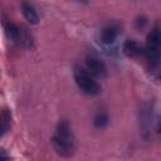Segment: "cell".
I'll list each match as a JSON object with an SVG mask.
<instances>
[{
	"label": "cell",
	"mask_w": 161,
	"mask_h": 161,
	"mask_svg": "<svg viewBox=\"0 0 161 161\" xmlns=\"http://www.w3.org/2000/svg\"><path fill=\"white\" fill-rule=\"evenodd\" d=\"M73 77L77 87L87 96H97L101 93V86L96 80L94 75H92L86 68L74 67Z\"/></svg>",
	"instance_id": "cell-2"
},
{
	"label": "cell",
	"mask_w": 161,
	"mask_h": 161,
	"mask_svg": "<svg viewBox=\"0 0 161 161\" xmlns=\"http://www.w3.org/2000/svg\"><path fill=\"white\" fill-rule=\"evenodd\" d=\"M160 49H161L160 47L146 44V47H143V57L147 59L148 63L155 65V64L158 63V60L161 58V50Z\"/></svg>",
	"instance_id": "cell-8"
},
{
	"label": "cell",
	"mask_w": 161,
	"mask_h": 161,
	"mask_svg": "<svg viewBox=\"0 0 161 161\" xmlns=\"http://www.w3.org/2000/svg\"><path fill=\"white\" fill-rule=\"evenodd\" d=\"M148 45H155L161 48V28H153L148 35H147V43Z\"/></svg>",
	"instance_id": "cell-11"
},
{
	"label": "cell",
	"mask_w": 161,
	"mask_h": 161,
	"mask_svg": "<svg viewBox=\"0 0 161 161\" xmlns=\"http://www.w3.org/2000/svg\"><path fill=\"white\" fill-rule=\"evenodd\" d=\"M11 112L8 108H3L1 114H0V130H1V136H4L11 127Z\"/></svg>",
	"instance_id": "cell-9"
},
{
	"label": "cell",
	"mask_w": 161,
	"mask_h": 161,
	"mask_svg": "<svg viewBox=\"0 0 161 161\" xmlns=\"http://www.w3.org/2000/svg\"><path fill=\"white\" fill-rule=\"evenodd\" d=\"M146 24H147V18L143 16V15L137 16L136 20H135V25H136L137 29H143L146 26Z\"/></svg>",
	"instance_id": "cell-12"
},
{
	"label": "cell",
	"mask_w": 161,
	"mask_h": 161,
	"mask_svg": "<svg viewBox=\"0 0 161 161\" xmlns=\"http://www.w3.org/2000/svg\"><path fill=\"white\" fill-rule=\"evenodd\" d=\"M86 69L97 78H104L107 75L106 63L96 54H88L86 58Z\"/></svg>",
	"instance_id": "cell-3"
},
{
	"label": "cell",
	"mask_w": 161,
	"mask_h": 161,
	"mask_svg": "<svg viewBox=\"0 0 161 161\" xmlns=\"http://www.w3.org/2000/svg\"><path fill=\"white\" fill-rule=\"evenodd\" d=\"M108 123H109V116H108L107 112L99 111V112L96 113V116L93 118V126L96 128H99V130L101 128H104Z\"/></svg>",
	"instance_id": "cell-10"
},
{
	"label": "cell",
	"mask_w": 161,
	"mask_h": 161,
	"mask_svg": "<svg viewBox=\"0 0 161 161\" xmlns=\"http://www.w3.org/2000/svg\"><path fill=\"white\" fill-rule=\"evenodd\" d=\"M160 79H161V73H160Z\"/></svg>",
	"instance_id": "cell-15"
},
{
	"label": "cell",
	"mask_w": 161,
	"mask_h": 161,
	"mask_svg": "<svg viewBox=\"0 0 161 161\" xmlns=\"http://www.w3.org/2000/svg\"><path fill=\"white\" fill-rule=\"evenodd\" d=\"M3 26H4V33L9 40H11V42H19L20 40L21 30L19 29V26L15 23H13L11 20H6L3 23Z\"/></svg>",
	"instance_id": "cell-6"
},
{
	"label": "cell",
	"mask_w": 161,
	"mask_h": 161,
	"mask_svg": "<svg viewBox=\"0 0 161 161\" xmlns=\"http://www.w3.org/2000/svg\"><path fill=\"white\" fill-rule=\"evenodd\" d=\"M79 1H82V3H87L88 0H79Z\"/></svg>",
	"instance_id": "cell-14"
},
{
	"label": "cell",
	"mask_w": 161,
	"mask_h": 161,
	"mask_svg": "<svg viewBox=\"0 0 161 161\" xmlns=\"http://www.w3.org/2000/svg\"><path fill=\"white\" fill-rule=\"evenodd\" d=\"M119 35V26L117 24H109L106 25L101 33H99V40L104 45H111L116 42V39Z\"/></svg>",
	"instance_id": "cell-4"
},
{
	"label": "cell",
	"mask_w": 161,
	"mask_h": 161,
	"mask_svg": "<svg viewBox=\"0 0 161 161\" xmlns=\"http://www.w3.org/2000/svg\"><path fill=\"white\" fill-rule=\"evenodd\" d=\"M122 52L128 58H137L140 55H143V47L133 39H127L122 45Z\"/></svg>",
	"instance_id": "cell-5"
},
{
	"label": "cell",
	"mask_w": 161,
	"mask_h": 161,
	"mask_svg": "<svg viewBox=\"0 0 161 161\" xmlns=\"http://www.w3.org/2000/svg\"><path fill=\"white\" fill-rule=\"evenodd\" d=\"M157 132L161 135V118H160L158 122H157Z\"/></svg>",
	"instance_id": "cell-13"
},
{
	"label": "cell",
	"mask_w": 161,
	"mask_h": 161,
	"mask_svg": "<svg viewBox=\"0 0 161 161\" xmlns=\"http://www.w3.org/2000/svg\"><path fill=\"white\" fill-rule=\"evenodd\" d=\"M54 151L63 157H69L75 150V137L72 126L67 121H60L57 125L55 132L50 140Z\"/></svg>",
	"instance_id": "cell-1"
},
{
	"label": "cell",
	"mask_w": 161,
	"mask_h": 161,
	"mask_svg": "<svg viewBox=\"0 0 161 161\" xmlns=\"http://www.w3.org/2000/svg\"><path fill=\"white\" fill-rule=\"evenodd\" d=\"M21 13H23V15H24V18H25V20L28 23H30L33 25L38 24L39 15H38V13H36V10H35L33 4L28 3V1H24L21 4Z\"/></svg>",
	"instance_id": "cell-7"
}]
</instances>
